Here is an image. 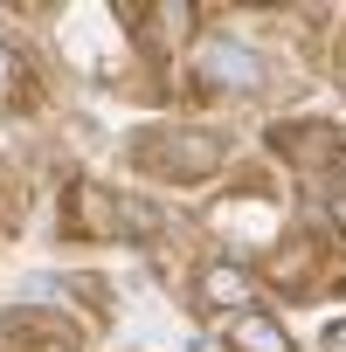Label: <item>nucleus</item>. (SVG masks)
Instances as JSON below:
<instances>
[{
  "instance_id": "obj_5",
  "label": "nucleus",
  "mask_w": 346,
  "mask_h": 352,
  "mask_svg": "<svg viewBox=\"0 0 346 352\" xmlns=\"http://www.w3.org/2000/svg\"><path fill=\"white\" fill-rule=\"evenodd\" d=\"M21 90H28V63H21V49L8 35H0V104H14Z\"/></svg>"
},
{
  "instance_id": "obj_1",
  "label": "nucleus",
  "mask_w": 346,
  "mask_h": 352,
  "mask_svg": "<svg viewBox=\"0 0 346 352\" xmlns=\"http://www.w3.org/2000/svg\"><path fill=\"white\" fill-rule=\"evenodd\" d=\"M194 83L201 90H222V97H256L270 83V63L243 35H201L194 42Z\"/></svg>"
},
{
  "instance_id": "obj_4",
  "label": "nucleus",
  "mask_w": 346,
  "mask_h": 352,
  "mask_svg": "<svg viewBox=\"0 0 346 352\" xmlns=\"http://www.w3.org/2000/svg\"><path fill=\"white\" fill-rule=\"evenodd\" d=\"M229 352H291V331L256 304V311H243V318H229Z\"/></svg>"
},
{
  "instance_id": "obj_6",
  "label": "nucleus",
  "mask_w": 346,
  "mask_h": 352,
  "mask_svg": "<svg viewBox=\"0 0 346 352\" xmlns=\"http://www.w3.org/2000/svg\"><path fill=\"white\" fill-rule=\"evenodd\" d=\"M325 352H346V318H339V324H325Z\"/></svg>"
},
{
  "instance_id": "obj_2",
  "label": "nucleus",
  "mask_w": 346,
  "mask_h": 352,
  "mask_svg": "<svg viewBox=\"0 0 346 352\" xmlns=\"http://www.w3.org/2000/svg\"><path fill=\"white\" fill-rule=\"evenodd\" d=\"M194 304H201V311H222V318L256 311V276H250V263H229V256L201 263V276H194Z\"/></svg>"
},
{
  "instance_id": "obj_3",
  "label": "nucleus",
  "mask_w": 346,
  "mask_h": 352,
  "mask_svg": "<svg viewBox=\"0 0 346 352\" xmlns=\"http://www.w3.org/2000/svg\"><path fill=\"white\" fill-rule=\"evenodd\" d=\"M187 145H139V159L159 173V180H208L222 166V138L215 131H181Z\"/></svg>"
}]
</instances>
